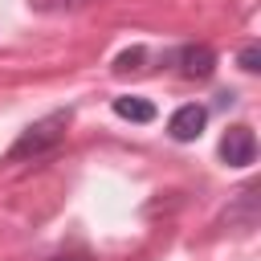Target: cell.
<instances>
[{"label": "cell", "mask_w": 261, "mask_h": 261, "mask_svg": "<svg viewBox=\"0 0 261 261\" xmlns=\"http://www.w3.org/2000/svg\"><path fill=\"white\" fill-rule=\"evenodd\" d=\"M175 61H179V73H184V77H212V69H216V49H212V45H184V49L175 53Z\"/></svg>", "instance_id": "cell-4"}, {"label": "cell", "mask_w": 261, "mask_h": 261, "mask_svg": "<svg viewBox=\"0 0 261 261\" xmlns=\"http://www.w3.org/2000/svg\"><path fill=\"white\" fill-rule=\"evenodd\" d=\"M110 106H114V114H118V118H126V122H155V102H147V98L118 94Z\"/></svg>", "instance_id": "cell-5"}, {"label": "cell", "mask_w": 261, "mask_h": 261, "mask_svg": "<svg viewBox=\"0 0 261 261\" xmlns=\"http://www.w3.org/2000/svg\"><path fill=\"white\" fill-rule=\"evenodd\" d=\"M53 261H86V257H53Z\"/></svg>", "instance_id": "cell-9"}, {"label": "cell", "mask_w": 261, "mask_h": 261, "mask_svg": "<svg viewBox=\"0 0 261 261\" xmlns=\"http://www.w3.org/2000/svg\"><path fill=\"white\" fill-rule=\"evenodd\" d=\"M143 61H147V49H143V45H135V49L118 53V61H114V73H135V69H143Z\"/></svg>", "instance_id": "cell-6"}, {"label": "cell", "mask_w": 261, "mask_h": 261, "mask_svg": "<svg viewBox=\"0 0 261 261\" xmlns=\"http://www.w3.org/2000/svg\"><path fill=\"white\" fill-rule=\"evenodd\" d=\"M37 12H77V8H90L94 0H29Z\"/></svg>", "instance_id": "cell-7"}, {"label": "cell", "mask_w": 261, "mask_h": 261, "mask_svg": "<svg viewBox=\"0 0 261 261\" xmlns=\"http://www.w3.org/2000/svg\"><path fill=\"white\" fill-rule=\"evenodd\" d=\"M220 159L228 167H249L257 159V135L249 126H228L220 139Z\"/></svg>", "instance_id": "cell-2"}, {"label": "cell", "mask_w": 261, "mask_h": 261, "mask_svg": "<svg viewBox=\"0 0 261 261\" xmlns=\"http://www.w3.org/2000/svg\"><path fill=\"white\" fill-rule=\"evenodd\" d=\"M204 122H208V110H204L200 102H188V106H179V110L167 118V135H171L175 143H196V139L204 135Z\"/></svg>", "instance_id": "cell-3"}, {"label": "cell", "mask_w": 261, "mask_h": 261, "mask_svg": "<svg viewBox=\"0 0 261 261\" xmlns=\"http://www.w3.org/2000/svg\"><path fill=\"white\" fill-rule=\"evenodd\" d=\"M69 118H73V110L65 106V110H49V114L37 118L33 126H24V135H20V139L12 143V151H8V163H24V159H45V155H53V151L65 143Z\"/></svg>", "instance_id": "cell-1"}, {"label": "cell", "mask_w": 261, "mask_h": 261, "mask_svg": "<svg viewBox=\"0 0 261 261\" xmlns=\"http://www.w3.org/2000/svg\"><path fill=\"white\" fill-rule=\"evenodd\" d=\"M241 69H245V73H257V69H261V49H257V45H245V49H241Z\"/></svg>", "instance_id": "cell-8"}]
</instances>
